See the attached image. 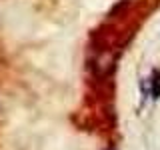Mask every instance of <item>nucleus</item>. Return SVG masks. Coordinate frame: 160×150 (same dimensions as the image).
I'll return each instance as SVG.
<instances>
[{
    "mask_svg": "<svg viewBox=\"0 0 160 150\" xmlns=\"http://www.w3.org/2000/svg\"><path fill=\"white\" fill-rule=\"evenodd\" d=\"M148 94L154 100L160 98V68L152 70V74H150V78H148Z\"/></svg>",
    "mask_w": 160,
    "mask_h": 150,
    "instance_id": "f257e3e1",
    "label": "nucleus"
}]
</instances>
